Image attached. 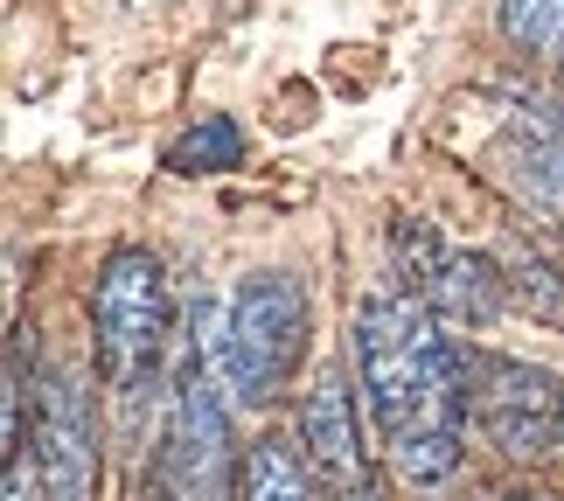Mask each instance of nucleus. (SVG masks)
Masks as SVG:
<instances>
[{
  "mask_svg": "<svg viewBox=\"0 0 564 501\" xmlns=\"http://www.w3.org/2000/svg\"><path fill=\"white\" fill-rule=\"evenodd\" d=\"M356 390L370 404L383 460L411 488H440L467 460L474 425V348L419 293H370L356 307Z\"/></svg>",
  "mask_w": 564,
  "mask_h": 501,
  "instance_id": "f257e3e1",
  "label": "nucleus"
},
{
  "mask_svg": "<svg viewBox=\"0 0 564 501\" xmlns=\"http://www.w3.org/2000/svg\"><path fill=\"white\" fill-rule=\"evenodd\" d=\"M203 341L182 348L175 377H167V411H161V446L147 467L140 501H245L237 494V439H230V383L216 335L224 320H209V307H195Z\"/></svg>",
  "mask_w": 564,
  "mask_h": 501,
  "instance_id": "f03ea898",
  "label": "nucleus"
},
{
  "mask_svg": "<svg viewBox=\"0 0 564 501\" xmlns=\"http://www.w3.org/2000/svg\"><path fill=\"white\" fill-rule=\"evenodd\" d=\"M175 348V286L147 244H119L91 286V362L119 411H140L167 377Z\"/></svg>",
  "mask_w": 564,
  "mask_h": 501,
  "instance_id": "7ed1b4c3",
  "label": "nucleus"
},
{
  "mask_svg": "<svg viewBox=\"0 0 564 501\" xmlns=\"http://www.w3.org/2000/svg\"><path fill=\"white\" fill-rule=\"evenodd\" d=\"M307 348H314V299L293 272H251L230 293L216 356H224V383L237 404L258 411L279 390H293V377L307 369Z\"/></svg>",
  "mask_w": 564,
  "mask_h": 501,
  "instance_id": "20e7f679",
  "label": "nucleus"
},
{
  "mask_svg": "<svg viewBox=\"0 0 564 501\" xmlns=\"http://www.w3.org/2000/svg\"><path fill=\"white\" fill-rule=\"evenodd\" d=\"M474 425L509 467H536L564 446V377L523 356H481L474 348Z\"/></svg>",
  "mask_w": 564,
  "mask_h": 501,
  "instance_id": "39448f33",
  "label": "nucleus"
},
{
  "mask_svg": "<svg viewBox=\"0 0 564 501\" xmlns=\"http://www.w3.org/2000/svg\"><path fill=\"white\" fill-rule=\"evenodd\" d=\"M481 174L509 188L523 209H564V112L530 91H495L481 126Z\"/></svg>",
  "mask_w": 564,
  "mask_h": 501,
  "instance_id": "423d86ee",
  "label": "nucleus"
},
{
  "mask_svg": "<svg viewBox=\"0 0 564 501\" xmlns=\"http://www.w3.org/2000/svg\"><path fill=\"white\" fill-rule=\"evenodd\" d=\"M390 251H398V272H404V293H419L440 320H460V328H481V320L502 314L509 299V279L502 265H488L481 251H460L446 244L425 216H398L390 230Z\"/></svg>",
  "mask_w": 564,
  "mask_h": 501,
  "instance_id": "0eeeda50",
  "label": "nucleus"
},
{
  "mask_svg": "<svg viewBox=\"0 0 564 501\" xmlns=\"http://www.w3.org/2000/svg\"><path fill=\"white\" fill-rule=\"evenodd\" d=\"M293 439L307 453V467L328 501H383L370 446H362V425H356V397L341 390V377H314V390L300 397Z\"/></svg>",
  "mask_w": 564,
  "mask_h": 501,
  "instance_id": "6e6552de",
  "label": "nucleus"
},
{
  "mask_svg": "<svg viewBox=\"0 0 564 501\" xmlns=\"http://www.w3.org/2000/svg\"><path fill=\"white\" fill-rule=\"evenodd\" d=\"M35 467L50 481L56 501H91L98 494V418H91V390L70 369H50L35 397Z\"/></svg>",
  "mask_w": 564,
  "mask_h": 501,
  "instance_id": "1a4fd4ad",
  "label": "nucleus"
},
{
  "mask_svg": "<svg viewBox=\"0 0 564 501\" xmlns=\"http://www.w3.org/2000/svg\"><path fill=\"white\" fill-rule=\"evenodd\" d=\"M245 501H328V494H321L300 439L272 432V439H258L245 453Z\"/></svg>",
  "mask_w": 564,
  "mask_h": 501,
  "instance_id": "9d476101",
  "label": "nucleus"
},
{
  "mask_svg": "<svg viewBox=\"0 0 564 501\" xmlns=\"http://www.w3.org/2000/svg\"><path fill=\"white\" fill-rule=\"evenodd\" d=\"M502 279H509L516 307L564 335V265H551V258H536V251H502Z\"/></svg>",
  "mask_w": 564,
  "mask_h": 501,
  "instance_id": "9b49d317",
  "label": "nucleus"
},
{
  "mask_svg": "<svg viewBox=\"0 0 564 501\" xmlns=\"http://www.w3.org/2000/svg\"><path fill=\"white\" fill-rule=\"evenodd\" d=\"M167 167L175 174H230V167H245V133H237V119L209 112L203 126H188V133L167 146Z\"/></svg>",
  "mask_w": 564,
  "mask_h": 501,
  "instance_id": "f8f14e48",
  "label": "nucleus"
},
{
  "mask_svg": "<svg viewBox=\"0 0 564 501\" xmlns=\"http://www.w3.org/2000/svg\"><path fill=\"white\" fill-rule=\"evenodd\" d=\"M495 21L516 50L564 63V0H495Z\"/></svg>",
  "mask_w": 564,
  "mask_h": 501,
  "instance_id": "ddd939ff",
  "label": "nucleus"
},
{
  "mask_svg": "<svg viewBox=\"0 0 564 501\" xmlns=\"http://www.w3.org/2000/svg\"><path fill=\"white\" fill-rule=\"evenodd\" d=\"M8 501H56L50 481H42V467H35V453L29 446H14L8 453Z\"/></svg>",
  "mask_w": 564,
  "mask_h": 501,
  "instance_id": "4468645a",
  "label": "nucleus"
},
{
  "mask_svg": "<svg viewBox=\"0 0 564 501\" xmlns=\"http://www.w3.org/2000/svg\"><path fill=\"white\" fill-rule=\"evenodd\" d=\"M502 501H551V494H544V488H536V494H502Z\"/></svg>",
  "mask_w": 564,
  "mask_h": 501,
  "instance_id": "2eb2a0df",
  "label": "nucleus"
}]
</instances>
